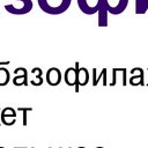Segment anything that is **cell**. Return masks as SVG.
Masks as SVG:
<instances>
[{
	"instance_id": "9a60e30c",
	"label": "cell",
	"mask_w": 148,
	"mask_h": 148,
	"mask_svg": "<svg viewBox=\"0 0 148 148\" xmlns=\"http://www.w3.org/2000/svg\"><path fill=\"white\" fill-rule=\"evenodd\" d=\"M105 72H106V69H105V68H104V69H103V71H102V73H101V74H99V76H98V77H96V79H94V80H92V86H97V83H98V80H99V79H101V77H102V76H103V75H104V73H105Z\"/></svg>"
},
{
	"instance_id": "4fadbf2b",
	"label": "cell",
	"mask_w": 148,
	"mask_h": 148,
	"mask_svg": "<svg viewBox=\"0 0 148 148\" xmlns=\"http://www.w3.org/2000/svg\"><path fill=\"white\" fill-rule=\"evenodd\" d=\"M32 108H17V111H22L23 112V126H27L28 125V119H27V113L28 111H31Z\"/></svg>"
},
{
	"instance_id": "277c9868",
	"label": "cell",
	"mask_w": 148,
	"mask_h": 148,
	"mask_svg": "<svg viewBox=\"0 0 148 148\" xmlns=\"http://www.w3.org/2000/svg\"><path fill=\"white\" fill-rule=\"evenodd\" d=\"M17 1H21L22 2V7L15 8L14 5H5L3 8L8 13H10L13 15H24V14H28V13L31 12L32 6H34V3H32L31 0H17Z\"/></svg>"
},
{
	"instance_id": "7a4b0ae2",
	"label": "cell",
	"mask_w": 148,
	"mask_h": 148,
	"mask_svg": "<svg viewBox=\"0 0 148 148\" xmlns=\"http://www.w3.org/2000/svg\"><path fill=\"white\" fill-rule=\"evenodd\" d=\"M37 2L44 13L50 15H60L69 8L72 0H37Z\"/></svg>"
},
{
	"instance_id": "603a6c76",
	"label": "cell",
	"mask_w": 148,
	"mask_h": 148,
	"mask_svg": "<svg viewBox=\"0 0 148 148\" xmlns=\"http://www.w3.org/2000/svg\"><path fill=\"white\" fill-rule=\"evenodd\" d=\"M49 148H52V147H49Z\"/></svg>"
},
{
	"instance_id": "2e32d148",
	"label": "cell",
	"mask_w": 148,
	"mask_h": 148,
	"mask_svg": "<svg viewBox=\"0 0 148 148\" xmlns=\"http://www.w3.org/2000/svg\"><path fill=\"white\" fill-rule=\"evenodd\" d=\"M131 73H132L133 75H142V74H143V72H142L141 68H134V69L131 71Z\"/></svg>"
},
{
	"instance_id": "7c38bea8",
	"label": "cell",
	"mask_w": 148,
	"mask_h": 148,
	"mask_svg": "<svg viewBox=\"0 0 148 148\" xmlns=\"http://www.w3.org/2000/svg\"><path fill=\"white\" fill-rule=\"evenodd\" d=\"M130 83L132 86H138V84L143 86V74L142 75H133L130 79Z\"/></svg>"
},
{
	"instance_id": "ac0fdd59",
	"label": "cell",
	"mask_w": 148,
	"mask_h": 148,
	"mask_svg": "<svg viewBox=\"0 0 148 148\" xmlns=\"http://www.w3.org/2000/svg\"><path fill=\"white\" fill-rule=\"evenodd\" d=\"M77 148H86V147H77Z\"/></svg>"
},
{
	"instance_id": "e0dca14e",
	"label": "cell",
	"mask_w": 148,
	"mask_h": 148,
	"mask_svg": "<svg viewBox=\"0 0 148 148\" xmlns=\"http://www.w3.org/2000/svg\"><path fill=\"white\" fill-rule=\"evenodd\" d=\"M18 148H27V147H18Z\"/></svg>"
},
{
	"instance_id": "52a82bcc",
	"label": "cell",
	"mask_w": 148,
	"mask_h": 148,
	"mask_svg": "<svg viewBox=\"0 0 148 148\" xmlns=\"http://www.w3.org/2000/svg\"><path fill=\"white\" fill-rule=\"evenodd\" d=\"M14 74H16L12 80L14 86H28V71L24 67L15 68Z\"/></svg>"
},
{
	"instance_id": "7402d4cb",
	"label": "cell",
	"mask_w": 148,
	"mask_h": 148,
	"mask_svg": "<svg viewBox=\"0 0 148 148\" xmlns=\"http://www.w3.org/2000/svg\"><path fill=\"white\" fill-rule=\"evenodd\" d=\"M0 148H5V147H0Z\"/></svg>"
},
{
	"instance_id": "8fae6325",
	"label": "cell",
	"mask_w": 148,
	"mask_h": 148,
	"mask_svg": "<svg viewBox=\"0 0 148 148\" xmlns=\"http://www.w3.org/2000/svg\"><path fill=\"white\" fill-rule=\"evenodd\" d=\"M0 114H1V118H16V111H15V109L9 108V106L2 109L1 112H0Z\"/></svg>"
},
{
	"instance_id": "3957f363",
	"label": "cell",
	"mask_w": 148,
	"mask_h": 148,
	"mask_svg": "<svg viewBox=\"0 0 148 148\" xmlns=\"http://www.w3.org/2000/svg\"><path fill=\"white\" fill-rule=\"evenodd\" d=\"M80 10L87 15L98 13L103 6V0H76Z\"/></svg>"
},
{
	"instance_id": "cb8c5ba5",
	"label": "cell",
	"mask_w": 148,
	"mask_h": 148,
	"mask_svg": "<svg viewBox=\"0 0 148 148\" xmlns=\"http://www.w3.org/2000/svg\"><path fill=\"white\" fill-rule=\"evenodd\" d=\"M68 148H72V147H68Z\"/></svg>"
},
{
	"instance_id": "5bb4252c",
	"label": "cell",
	"mask_w": 148,
	"mask_h": 148,
	"mask_svg": "<svg viewBox=\"0 0 148 148\" xmlns=\"http://www.w3.org/2000/svg\"><path fill=\"white\" fill-rule=\"evenodd\" d=\"M1 123L6 126H12L16 123V118H1Z\"/></svg>"
},
{
	"instance_id": "6da1fadb",
	"label": "cell",
	"mask_w": 148,
	"mask_h": 148,
	"mask_svg": "<svg viewBox=\"0 0 148 148\" xmlns=\"http://www.w3.org/2000/svg\"><path fill=\"white\" fill-rule=\"evenodd\" d=\"M128 0H103V6L98 10V25H108V13L120 14L127 6Z\"/></svg>"
},
{
	"instance_id": "8992f818",
	"label": "cell",
	"mask_w": 148,
	"mask_h": 148,
	"mask_svg": "<svg viewBox=\"0 0 148 148\" xmlns=\"http://www.w3.org/2000/svg\"><path fill=\"white\" fill-rule=\"evenodd\" d=\"M75 69H76V73H77V84L74 87L75 88V91L77 92L79 91V86H86L89 81V72L86 67H80V64L76 61L75 62Z\"/></svg>"
},
{
	"instance_id": "ba28073f",
	"label": "cell",
	"mask_w": 148,
	"mask_h": 148,
	"mask_svg": "<svg viewBox=\"0 0 148 148\" xmlns=\"http://www.w3.org/2000/svg\"><path fill=\"white\" fill-rule=\"evenodd\" d=\"M64 80H65V83L69 87H75L77 84V73L75 67H68L65 71Z\"/></svg>"
},
{
	"instance_id": "9c48e42d",
	"label": "cell",
	"mask_w": 148,
	"mask_h": 148,
	"mask_svg": "<svg viewBox=\"0 0 148 148\" xmlns=\"http://www.w3.org/2000/svg\"><path fill=\"white\" fill-rule=\"evenodd\" d=\"M31 73H32V74H36V79H35V80H30V83H31L32 86H42L43 82H44V80H43V77H42V74H43L42 68L35 67V68L31 69Z\"/></svg>"
},
{
	"instance_id": "30bf717a",
	"label": "cell",
	"mask_w": 148,
	"mask_h": 148,
	"mask_svg": "<svg viewBox=\"0 0 148 148\" xmlns=\"http://www.w3.org/2000/svg\"><path fill=\"white\" fill-rule=\"evenodd\" d=\"M10 80V73L6 67H0V87L7 86Z\"/></svg>"
},
{
	"instance_id": "484cf974",
	"label": "cell",
	"mask_w": 148,
	"mask_h": 148,
	"mask_svg": "<svg viewBox=\"0 0 148 148\" xmlns=\"http://www.w3.org/2000/svg\"><path fill=\"white\" fill-rule=\"evenodd\" d=\"M147 86H148V83H147Z\"/></svg>"
},
{
	"instance_id": "5b68a950",
	"label": "cell",
	"mask_w": 148,
	"mask_h": 148,
	"mask_svg": "<svg viewBox=\"0 0 148 148\" xmlns=\"http://www.w3.org/2000/svg\"><path fill=\"white\" fill-rule=\"evenodd\" d=\"M62 80V75H61V72L59 68L57 67H51L47 69L46 72V82L49 86H52V87H56L58 86Z\"/></svg>"
},
{
	"instance_id": "d4e9b609",
	"label": "cell",
	"mask_w": 148,
	"mask_h": 148,
	"mask_svg": "<svg viewBox=\"0 0 148 148\" xmlns=\"http://www.w3.org/2000/svg\"><path fill=\"white\" fill-rule=\"evenodd\" d=\"M59 148H62V147H59Z\"/></svg>"
},
{
	"instance_id": "d6986e66",
	"label": "cell",
	"mask_w": 148,
	"mask_h": 148,
	"mask_svg": "<svg viewBox=\"0 0 148 148\" xmlns=\"http://www.w3.org/2000/svg\"><path fill=\"white\" fill-rule=\"evenodd\" d=\"M96 148H103V147H96Z\"/></svg>"
},
{
	"instance_id": "44dd1931",
	"label": "cell",
	"mask_w": 148,
	"mask_h": 148,
	"mask_svg": "<svg viewBox=\"0 0 148 148\" xmlns=\"http://www.w3.org/2000/svg\"><path fill=\"white\" fill-rule=\"evenodd\" d=\"M14 148H18V147H14Z\"/></svg>"
},
{
	"instance_id": "ffe728a7",
	"label": "cell",
	"mask_w": 148,
	"mask_h": 148,
	"mask_svg": "<svg viewBox=\"0 0 148 148\" xmlns=\"http://www.w3.org/2000/svg\"><path fill=\"white\" fill-rule=\"evenodd\" d=\"M0 112H1V110H0ZM1 124H2V123H1V121H0V125H1Z\"/></svg>"
},
{
	"instance_id": "4316f807",
	"label": "cell",
	"mask_w": 148,
	"mask_h": 148,
	"mask_svg": "<svg viewBox=\"0 0 148 148\" xmlns=\"http://www.w3.org/2000/svg\"><path fill=\"white\" fill-rule=\"evenodd\" d=\"M31 148H34V147H31Z\"/></svg>"
}]
</instances>
